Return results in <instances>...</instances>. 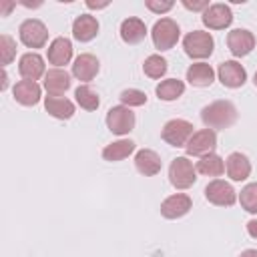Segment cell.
<instances>
[{
  "mask_svg": "<svg viewBox=\"0 0 257 257\" xmlns=\"http://www.w3.org/2000/svg\"><path fill=\"white\" fill-rule=\"evenodd\" d=\"M135 151V143L133 141H116V143H110L102 149V159L104 161H110V163H116V161H122L126 159L131 153Z\"/></svg>",
  "mask_w": 257,
  "mask_h": 257,
  "instance_id": "cell-25",
  "label": "cell"
},
{
  "mask_svg": "<svg viewBox=\"0 0 257 257\" xmlns=\"http://www.w3.org/2000/svg\"><path fill=\"white\" fill-rule=\"evenodd\" d=\"M253 82H255V86H257V72H255V78H253Z\"/></svg>",
  "mask_w": 257,
  "mask_h": 257,
  "instance_id": "cell-39",
  "label": "cell"
},
{
  "mask_svg": "<svg viewBox=\"0 0 257 257\" xmlns=\"http://www.w3.org/2000/svg\"><path fill=\"white\" fill-rule=\"evenodd\" d=\"M147 8L155 14H163V12H169L173 8V2L167 0V2H159V0H147Z\"/></svg>",
  "mask_w": 257,
  "mask_h": 257,
  "instance_id": "cell-33",
  "label": "cell"
},
{
  "mask_svg": "<svg viewBox=\"0 0 257 257\" xmlns=\"http://www.w3.org/2000/svg\"><path fill=\"white\" fill-rule=\"evenodd\" d=\"M197 171L201 175H205V177H219L225 171V163H223V159L219 155L209 153V155L201 157V161L197 163Z\"/></svg>",
  "mask_w": 257,
  "mask_h": 257,
  "instance_id": "cell-26",
  "label": "cell"
},
{
  "mask_svg": "<svg viewBox=\"0 0 257 257\" xmlns=\"http://www.w3.org/2000/svg\"><path fill=\"white\" fill-rule=\"evenodd\" d=\"M14 100L22 106H34L40 100V86L34 80H20L14 86Z\"/></svg>",
  "mask_w": 257,
  "mask_h": 257,
  "instance_id": "cell-20",
  "label": "cell"
},
{
  "mask_svg": "<svg viewBox=\"0 0 257 257\" xmlns=\"http://www.w3.org/2000/svg\"><path fill=\"white\" fill-rule=\"evenodd\" d=\"M227 46L233 56H247L255 48V36L245 28H235L227 36Z\"/></svg>",
  "mask_w": 257,
  "mask_h": 257,
  "instance_id": "cell-12",
  "label": "cell"
},
{
  "mask_svg": "<svg viewBox=\"0 0 257 257\" xmlns=\"http://www.w3.org/2000/svg\"><path fill=\"white\" fill-rule=\"evenodd\" d=\"M201 120L207 128H229L237 120V108L229 100H215L201 110Z\"/></svg>",
  "mask_w": 257,
  "mask_h": 257,
  "instance_id": "cell-1",
  "label": "cell"
},
{
  "mask_svg": "<svg viewBox=\"0 0 257 257\" xmlns=\"http://www.w3.org/2000/svg\"><path fill=\"white\" fill-rule=\"evenodd\" d=\"M72 58V44L68 38L64 36H58L50 42L48 46V60L50 64L54 66H62V64H68V60Z\"/></svg>",
  "mask_w": 257,
  "mask_h": 257,
  "instance_id": "cell-17",
  "label": "cell"
},
{
  "mask_svg": "<svg viewBox=\"0 0 257 257\" xmlns=\"http://www.w3.org/2000/svg\"><path fill=\"white\" fill-rule=\"evenodd\" d=\"M106 126L114 135H126L135 128V112L128 106H112L106 112Z\"/></svg>",
  "mask_w": 257,
  "mask_h": 257,
  "instance_id": "cell-7",
  "label": "cell"
},
{
  "mask_svg": "<svg viewBox=\"0 0 257 257\" xmlns=\"http://www.w3.org/2000/svg\"><path fill=\"white\" fill-rule=\"evenodd\" d=\"M143 70H145V74H147L149 78H161V76L167 72V60H165L163 56H159V54H151V56L145 60Z\"/></svg>",
  "mask_w": 257,
  "mask_h": 257,
  "instance_id": "cell-29",
  "label": "cell"
},
{
  "mask_svg": "<svg viewBox=\"0 0 257 257\" xmlns=\"http://www.w3.org/2000/svg\"><path fill=\"white\" fill-rule=\"evenodd\" d=\"M205 199L217 207H231L237 201V195L229 183L215 179L205 187Z\"/></svg>",
  "mask_w": 257,
  "mask_h": 257,
  "instance_id": "cell-8",
  "label": "cell"
},
{
  "mask_svg": "<svg viewBox=\"0 0 257 257\" xmlns=\"http://www.w3.org/2000/svg\"><path fill=\"white\" fill-rule=\"evenodd\" d=\"M239 257H257V251H255V249H245Z\"/></svg>",
  "mask_w": 257,
  "mask_h": 257,
  "instance_id": "cell-37",
  "label": "cell"
},
{
  "mask_svg": "<svg viewBox=\"0 0 257 257\" xmlns=\"http://www.w3.org/2000/svg\"><path fill=\"white\" fill-rule=\"evenodd\" d=\"M135 167H137V171L141 175L153 177V175H157L161 171V157L151 149H143L135 157Z\"/></svg>",
  "mask_w": 257,
  "mask_h": 257,
  "instance_id": "cell-21",
  "label": "cell"
},
{
  "mask_svg": "<svg viewBox=\"0 0 257 257\" xmlns=\"http://www.w3.org/2000/svg\"><path fill=\"white\" fill-rule=\"evenodd\" d=\"M86 6H88V8H106L108 2H94V0H88Z\"/></svg>",
  "mask_w": 257,
  "mask_h": 257,
  "instance_id": "cell-36",
  "label": "cell"
},
{
  "mask_svg": "<svg viewBox=\"0 0 257 257\" xmlns=\"http://www.w3.org/2000/svg\"><path fill=\"white\" fill-rule=\"evenodd\" d=\"M98 34V20L90 14H80L72 22V36L78 42H88Z\"/></svg>",
  "mask_w": 257,
  "mask_h": 257,
  "instance_id": "cell-15",
  "label": "cell"
},
{
  "mask_svg": "<svg viewBox=\"0 0 257 257\" xmlns=\"http://www.w3.org/2000/svg\"><path fill=\"white\" fill-rule=\"evenodd\" d=\"M14 56H16V42L8 34H2L0 36V60H2V66L10 64Z\"/></svg>",
  "mask_w": 257,
  "mask_h": 257,
  "instance_id": "cell-31",
  "label": "cell"
},
{
  "mask_svg": "<svg viewBox=\"0 0 257 257\" xmlns=\"http://www.w3.org/2000/svg\"><path fill=\"white\" fill-rule=\"evenodd\" d=\"M213 38L209 32L203 30H193L183 38V48L191 58H207L213 52Z\"/></svg>",
  "mask_w": 257,
  "mask_h": 257,
  "instance_id": "cell-3",
  "label": "cell"
},
{
  "mask_svg": "<svg viewBox=\"0 0 257 257\" xmlns=\"http://www.w3.org/2000/svg\"><path fill=\"white\" fill-rule=\"evenodd\" d=\"M155 92H157V96H159L161 100H177V98L185 92V84H183V80L167 78V80H163V82L155 88Z\"/></svg>",
  "mask_w": 257,
  "mask_h": 257,
  "instance_id": "cell-27",
  "label": "cell"
},
{
  "mask_svg": "<svg viewBox=\"0 0 257 257\" xmlns=\"http://www.w3.org/2000/svg\"><path fill=\"white\" fill-rule=\"evenodd\" d=\"M217 147V135L211 128H203L193 133V137L187 143V155L191 157H205L209 153H213V149Z\"/></svg>",
  "mask_w": 257,
  "mask_h": 257,
  "instance_id": "cell-9",
  "label": "cell"
},
{
  "mask_svg": "<svg viewBox=\"0 0 257 257\" xmlns=\"http://www.w3.org/2000/svg\"><path fill=\"white\" fill-rule=\"evenodd\" d=\"M225 171L233 181H245L251 173V163L241 153H231L225 161Z\"/></svg>",
  "mask_w": 257,
  "mask_h": 257,
  "instance_id": "cell-19",
  "label": "cell"
},
{
  "mask_svg": "<svg viewBox=\"0 0 257 257\" xmlns=\"http://www.w3.org/2000/svg\"><path fill=\"white\" fill-rule=\"evenodd\" d=\"M233 22V12L227 4H211L203 12V24L211 30H223Z\"/></svg>",
  "mask_w": 257,
  "mask_h": 257,
  "instance_id": "cell-10",
  "label": "cell"
},
{
  "mask_svg": "<svg viewBox=\"0 0 257 257\" xmlns=\"http://www.w3.org/2000/svg\"><path fill=\"white\" fill-rule=\"evenodd\" d=\"M183 6H185L187 10H193V12H195V10H203V12H205L211 4H209V0H195V2H191V0H183Z\"/></svg>",
  "mask_w": 257,
  "mask_h": 257,
  "instance_id": "cell-34",
  "label": "cell"
},
{
  "mask_svg": "<svg viewBox=\"0 0 257 257\" xmlns=\"http://www.w3.org/2000/svg\"><path fill=\"white\" fill-rule=\"evenodd\" d=\"M44 88L48 92V96H60L70 88V76L66 70L60 68H52L44 74Z\"/></svg>",
  "mask_w": 257,
  "mask_h": 257,
  "instance_id": "cell-14",
  "label": "cell"
},
{
  "mask_svg": "<svg viewBox=\"0 0 257 257\" xmlns=\"http://www.w3.org/2000/svg\"><path fill=\"white\" fill-rule=\"evenodd\" d=\"M18 72L24 80H38L44 74V60L36 52H28L18 62Z\"/></svg>",
  "mask_w": 257,
  "mask_h": 257,
  "instance_id": "cell-16",
  "label": "cell"
},
{
  "mask_svg": "<svg viewBox=\"0 0 257 257\" xmlns=\"http://www.w3.org/2000/svg\"><path fill=\"white\" fill-rule=\"evenodd\" d=\"M147 36V26L141 18H126L120 24V38L126 44H139Z\"/></svg>",
  "mask_w": 257,
  "mask_h": 257,
  "instance_id": "cell-22",
  "label": "cell"
},
{
  "mask_svg": "<svg viewBox=\"0 0 257 257\" xmlns=\"http://www.w3.org/2000/svg\"><path fill=\"white\" fill-rule=\"evenodd\" d=\"M44 108L50 116L60 118V120H66L74 114V104L68 98H62V96H46Z\"/></svg>",
  "mask_w": 257,
  "mask_h": 257,
  "instance_id": "cell-23",
  "label": "cell"
},
{
  "mask_svg": "<svg viewBox=\"0 0 257 257\" xmlns=\"http://www.w3.org/2000/svg\"><path fill=\"white\" fill-rule=\"evenodd\" d=\"M8 86V74L6 72H2V90Z\"/></svg>",
  "mask_w": 257,
  "mask_h": 257,
  "instance_id": "cell-38",
  "label": "cell"
},
{
  "mask_svg": "<svg viewBox=\"0 0 257 257\" xmlns=\"http://www.w3.org/2000/svg\"><path fill=\"white\" fill-rule=\"evenodd\" d=\"M161 137L171 147H187L189 139L193 137V124L183 118H173L163 126Z\"/></svg>",
  "mask_w": 257,
  "mask_h": 257,
  "instance_id": "cell-5",
  "label": "cell"
},
{
  "mask_svg": "<svg viewBox=\"0 0 257 257\" xmlns=\"http://www.w3.org/2000/svg\"><path fill=\"white\" fill-rule=\"evenodd\" d=\"M98 60H96V56H92V54H80L76 60H74V64H72V74L78 78V80H82V82H88V80H92L96 74H98Z\"/></svg>",
  "mask_w": 257,
  "mask_h": 257,
  "instance_id": "cell-18",
  "label": "cell"
},
{
  "mask_svg": "<svg viewBox=\"0 0 257 257\" xmlns=\"http://www.w3.org/2000/svg\"><path fill=\"white\" fill-rule=\"evenodd\" d=\"M74 96H76V102L80 104V108H84V110H96L98 104H100L98 94H96L90 86H86V84L78 86V88L74 90Z\"/></svg>",
  "mask_w": 257,
  "mask_h": 257,
  "instance_id": "cell-28",
  "label": "cell"
},
{
  "mask_svg": "<svg viewBox=\"0 0 257 257\" xmlns=\"http://www.w3.org/2000/svg\"><path fill=\"white\" fill-rule=\"evenodd\" d=\"M213 78H215V72H213V68H211L209 64H205V62H197V64H191V66L187 68V80H189L193 86H199V88L209 86V84L213 82Z\"/></svg>",
  "mask_w": 257,
  "mask_h": 257,
  "instance_id": "cell-24",
  "label": "cell"
},
{
  "mask_svg": "<svg viewBox=\"0 0 257 257\" xmlns=\"http://www.w3.org/2000/svg\"><path fill=\"white\" fill-rule=\"evenodd\" d=\"M239 201H241V207L249 213H257V183H249L241 189V195H239Z\"/></svg>",
  "mask_w": 257,
  "mask_h": 257,
  "instance_id": "cell-30",
  "label": "cell"
},
{
  "mask_svg": "<svg viewBox=\"0 0 257 257\" xmlns=\"http://www.w3.org/2000/svg\"><path fill=\"white\" fill-rule=\"evenodd\" d=\"M169 179L175 189H189L195 185V167L187 157H177L169 167Z\"/></svg>",
  "mask_w": 257,
  "mask_h": 257,
  "instance_id": "cell-4",
  "label": "cell"
},
{
  "mask_svg": "<svg viewBox=\"0 0 257 257\" xmlns=\"http://www.w3.org/2000/svg\"><path fill=\"white\" fill-rule=\"evenodd\" d=\"M153 44L159 50H171L179 40V26L171 18H161L153 26Z\"/></svg>",
  "mask_w": 257,
  "mask_h": 257,
  "instance_id": "cell-2",
  "label": "cell"
},
{
  "mask_svg": "<svg viewBox=\"0 0 257 257\" xmlns=\"http://www.w3.org/2000/svg\"><path fill=\"white\" fill-rule=\"evenodd\" d=\"M217 74H219L221 84L227 86V88H239V86H243L245 80H247L245 68H243L239 62H235V60H225L223 64H219Z\"/></svg>",
  "mask_w": 257,
  "mask_h": 257,
  "instance_id": "cell-11",
  "label": "cell"
},
{
  "mask_svg": "<svg viewBox=\"0 0 257 257\" xmlns=\"http://www.w3.org/2000/svg\"><path fill=\"white\" fill-rule=\"evenodd\" d=\"M193 207V201L189 195H183V193H177V195H171L167 197L163 203H161V215L165 219H179L183 215H187Z\"/></svg>",
  "mask_w": 257,
  "mask_h": 257,
  "instance_id": "cell-13",
  "label": "cell"
},
{
  "mask_svg": "<svg viewBox=\"0 0 257 257\" xmlns=\"http://www.w3.org/2000/svg\"><path fill=\"white\" fill-rule=\"evenodd\" d=\"M120 100L126 106H143L147 102V94L143 90H137V88H126L120 92Z\"/></svg>",
  "mask_w": 257,
  "mask_h": 257,
  "instance_id": "cell-32",
  "label": "cell"
},
{
  "mask_svg": "<svg viewBox=\"0 0 257 257\" xmlns=\"http://www.w3.org/2000/svg\"><path fill=\"white\" fill-rule=\"evenodd\" d=\"M18 32H20L22 44L28 46V48H42V46L46 44V40H48V30H46V26H44L40 20H36V18L24 20V22L20 24Z\"/></svg>",
  "mask_w": 257,
  "mask_h": 257,
  "instance_id": "cell-6",
  "label": "cell"
},
{
  "mask_svg": "<svg viewBox=\"0 0 257 257\" xmlns=\"http://www.w3.org/2000/svg\"><path fill=\"white\" fill-rule=\"evenodd\" d=\"M247 233H249L253 239H257V221H255V219H251V221L247 223Z\"/></svg>",
  "mask_w": 257,
  "mask_h": 257,
  "instance_id": "cell-35",
  "label": "cell"
}]
</instances>
